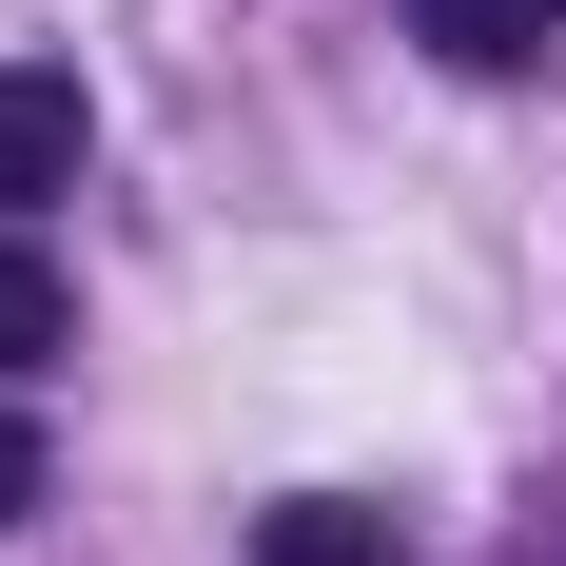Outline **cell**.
Here are the masks:
<instances>
[{"label": "cell", "mask_w": 566, "mask_h": 566, "mask_svg": "<svg viewBox=\"0 0 566 566\" xmlns=\"http://www.w3.org/2000/svg\"><path fill=\"white\" fill-rule=\"evenodd\" d=\"M59 176H78V78L59 59H0V216L59 196Z\"/></svg>", "instance_id": "cell-1"}, {"label": "cell", "mask_w": 566, "mask_h": 566, "mask_svg": "<svg viewBox=\"0 0 566 566\" xmlns=\"http://www.w3.org/2000/svg\"><path fill=\"white\" fill-rule=\"evenodd\" d=\"M40 509V430H20V410H0V527Z\"/></svg>", "instance_id": "cell-5"}, {"label": "cell", "mask_w": 566, "mask_h": 566, "mask_svg": "<svg viewBox=\"0 0 566 566\" xmlns=\"http://www.w3.org/2000/svg\"><path fill=\"white\" fill-rule=\"evenodd\" d=\"M40 352H59V254L0 234V371H40Z\"/></svg>", "instance_id": "cell-4"}, {"label": "cell", "mask_w": 566, "mask_h": 566, "mask_svg": "<svg viewBox=\"0 0 566 566\" xmlns=\"http://www.w3.org/2000/svg\"><path fill=\"white\" fill-rule=\"evenodd\" d=\"M410 40H430V59H469V78H527V59L566 40V0H410Z\"/></svg>", "instance_id": "cell-2"}, {"label": "cell", "mask_w": 566, "mask_h": 566, "mask_svg": "<svg viewBox=\"0 0 566 566\" xmlns=\"http://www.w3.org/2000/svg\"><path fill=\"white\" fill-rule=\"evenodd\" d=\"M254 566H391V509H254Z\"/></svg>", "instance_id": "cell-3"}]
</instances>
